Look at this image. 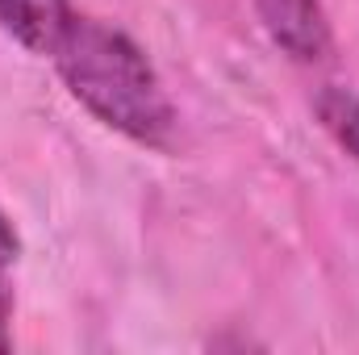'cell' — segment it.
Returning a JSON list of instances; mask_svg holds the SVG:
<instances>
[{
    "instance_id": "obj_4",
    "label": "cell",
    "mask_w": 359,
    "mask_h": 355,
    "mask_svg": "<svg viewBox=\"0 0 359 355\" xmlns=\"http://www.w3.org/2000/svg\"><path fill=\"white\" fill-rule=\"evenodd\" d=\"M313 109H318L326 134L359 163V96L347 88H322Z\"/></svg>"
},
{
    "instance_id": "obj_2",
    "label": "cell",
    "mask_w": 359,
    "mask_h": 355,
    "mask_svg": "<svg viewBox=\"0 0 359 355\" xmlns=\"http://www.w3.org/2000/svg\"><path fill=\"white\" fill-rule=\"evenodd\" d=\"M271 42L301 63H313L330 51V25L318 0H255Z\"/></svg>"
},
{
    "instance_id": "obj_3",
    "label": "cell",
    "mask_w": 359,
    "mask_h": 355,
    "mask_svg": "<svg viewBox=\"0 0 359 355\" xmlns=\"http://www.w3.org/2000/svg\"><path fill=\"white\" fill-rule=\"evenodd\" d=\"M67 17H72L67 0H0V25L38 55H50Z\"/></svg>"
},
{
    "instance_id": "obj_1",
    "label": "cell",
    "mask_w": 359,
    "mask_h": 355,
    "mask_svg": "<svg viewBox=\"0 0 359 355\" xmlns=\"http://www.w3.org/2000/svg\"><path fill=\"white\" fill-rule=\"evenodd\" d=\"M50 59L63 84L80 105L121 130L134 142L163 147L172 134V100L159 84L147 55L113 25L72 13L63 34L50 46Z\"/></svg>"
},
{
    "instance_id": "obj_5",
    "label": "cell",
    "mask_w": 359,
    "mask_h": 355,
    "mask_svg": "<svg viewBox=\"0 0 359 355\" xmlns=\"http://www.w3.org/2000/svg\"><path fill=\"white\" fill-rule=\"evenodd\" d=\"M13 260H17V234H13L8 217L0 213V267H8Z\"/></svg>"
},
{
    "instance_id": "obj_6",
    "label": "cell",
    "mask_w": 359,
    "mask_h": 355,
    "mask_svg": "<svg viewBox=\"0 0 359 355\" xmlns=\"http://www.w3.org/2000/svg\"><path fill=\"white\" fill-rule=\"evenodd\" d=\"M8 314H13V301H8V288L0 284V351H8Z\"/></svg>"
}]
</instances>
